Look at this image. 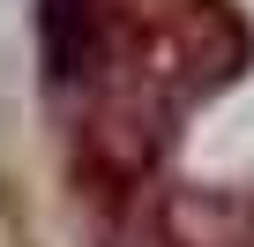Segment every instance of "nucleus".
I'll list each match as a JSON object with an SVG mask.
<instances>
[{
    "label": "nucleus",
    "instance_id": "nucleus-1",
    "mask_svg": "<svg viewBox=\"0 0 254 247\" xmlns=\"http://www.w3.org/2000/svg\"><path fill=\"white\" fill-rule=\"evenodd\" d=\"M105 38H112L105 0H38V45H45V75L53 82H82L97 68Z\"/></svg>",
    "mask_w": 254,
    "mask_h": 247
}]
</instances>
